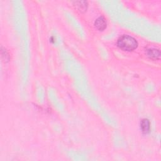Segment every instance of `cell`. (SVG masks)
<instances>
[{
  "label": "cell",
  "mask_w": 161,
  "mask_h": 161,
  "mask_svg": "<svg viewBox=\"0 0 161 161\" xmlns=\"http://www.w3.org/2000/svg\"><path fill=\"white\" fill-rule=\"evenodd\" d=\"M148 56L153 59H157L160 57V51L157 49H150L147 51Z\"/></svg>",
  "instance_id": "277c9868"
},
{
  "label": "cell",
  "mask_w": 161,
  "mask_h": 161,
  "mask_svg": "<svg viewBox=\"0 0 161 161\" xmlns=\"http://www.w3.org/2000/svg\"><path fill=\"white\" fill-rule=\"evenodd\" d=\"M94 25L96 27V29L99 31L104 30L107 27V21L103 17L98 18L94 23Z\"/></svg>",
  "instance_id": "7a4b0ae2"
},
{
  "label": "cell",
  "mask_w": 161,
  "mask_h": 161,
  "mask_svg": "<svg viewBox=\"0 0 161 161\" xmlns=\"http://www.w3.org/2000/svg\"><path fill=\"white\" fill-rule=\"evenodd\" d=\"M82 3H83V1H78V2L76 3L77 4L76 6L78 7L79 11H81V12L82 10L85 11V10H86V8H87V2L85 1L84 4H82Z\"/></svg>",
  "instance_id": "5b68a950"
},
{
  "label": "cell",
  "mask_w": 161,
  "mask_h": 161,
  "mask_svg": "<svg viewBox=\"0 0 161 161\" xmlns=\"http://www.w3.org/2000/svg\"><path fill=\"white\" fill-rule=\"evenodd\" d=\"M117 45L124 51H132L137 47L138 43L134 37L129 35H123L119 38Z\"/></svg>",
  "instance_id": "6da1fadb"
},
{
  "label": "cell",
  "mask_w": 161,
  "mask_h": 161,
  "mask_svg": "<svg viewBox=\"0 0 161 161\" xmlns=\"http://www.w3.org/2000/svg\"><path fill=\"white\" fill-rule=\"evenodd\" d=\"M141 129L143 134H147L150 131V122L147 119H143L141 121Z\"/></svg>",
  "instance_id": "3957f363"
}]
</instances>
